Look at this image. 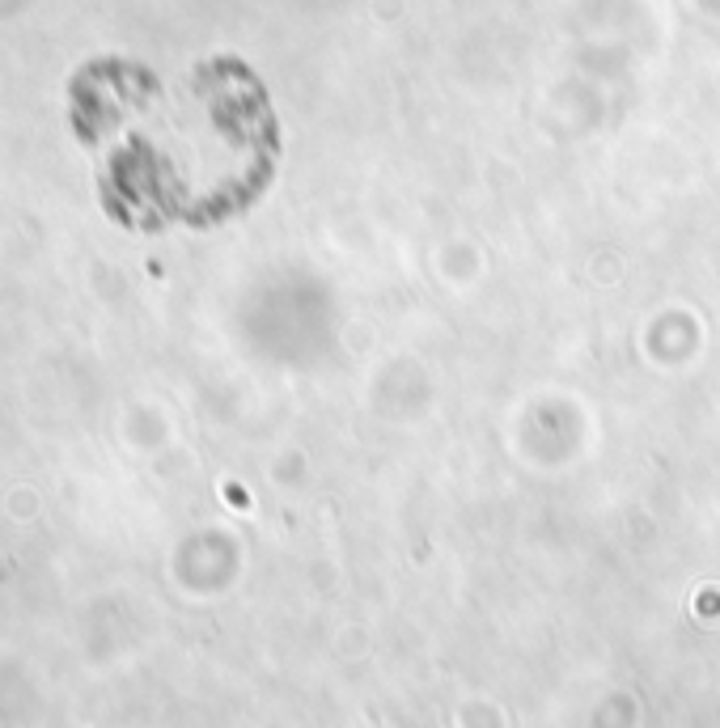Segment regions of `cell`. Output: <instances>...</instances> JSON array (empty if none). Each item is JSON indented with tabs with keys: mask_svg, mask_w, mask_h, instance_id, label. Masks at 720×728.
<instances>
[{
	"mask_svg": "<svg viewBox=\"0 0 720 728\" xmlns=\"http://www.w3.org/2000/svg\"><path fill=\"white\" fill-rule=\"evenodd\" d=\"M263 102L221 68L166 89L132 60H94L68 85V123L89 153L102 208L136 233L216 225L259 195L272 166Z\"/></svg>",
	"mask_w": 720,
	"mask_h": 728,
	"instance_id": "obj_1",
	"label": "cell"
}]
</instances>
